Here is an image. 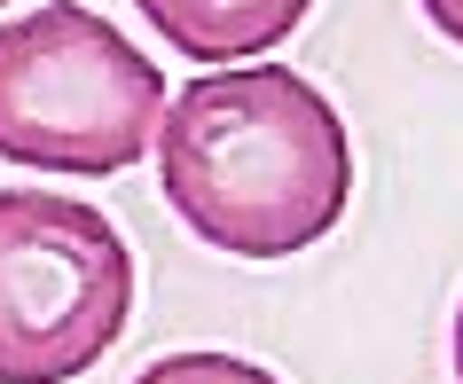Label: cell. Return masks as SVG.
Here are the masks:
<instances>
[{
	"label": "cell",
	"mask_w": 463,
	"mask_h": 384,
	"mask_svg": "<svg viewBox=\"0 0 463 384\" xmlns=\"http://www.w3.org/2000/svg\"><path fill=\"white\" fill-rule=\"evenodd\" d=\"M157 189L228 259H298L354 204V134L307 71H196L157 126Z\"/></svg>",
	"instance_id": "obj_1"
},
{
	"label": "cell",
	"mask_w": 463,
	"mask_h": 384,
	"mask_svg": "<svg viewBox=\"0 0 463 384\" xmlns=\"http://www.w3.org/2000/svg\"><path fill=\"white\" fill-rule=\"evenodd\" d=\"M165 126V71L87 0H48L0 24V157L32 173L142 165Z\"/></svg>",
	"instance_id": "obj_2"
},
{
	"label": "cell",
	"mask_w": 463,
	"mask_h": 384,
	"mask_svg": "<svg viewBox=\"0 0 463 384\" xmlns=\"http://www.w3.org/2000/svg\"><path fill=\"white\" fill-rule=\"evenodd\" d=\"M134 322V251L102 204L0 189V384H71Z\"/></svg>",
	"instance_id": "obj_3"
},
{
	"label": "cell",
	"mask_w": 463,
	"mask_h": 384,
	"mask_svg": "<svg viewBox=\"0 0 463 384\" xmlns=\"http://www.w3.org/2000/svg\"><path fill=\"white\" fill-rule=\"evenodd\" d=\"M157 40L173 55H189L204 71H228V63H260L307 24L315 0H134Z\"/></svg>",
	"instance_id": "obj_4"
},
{
	"label": "cell",
	"mask_w": 463,
	"mask_h": 384,
	"mask_svg": "<svg viewBox=\"0 0 463 384\" xmlns=\"http://www.w3.org/2000/svg\"><path fill=\"white\" fill-rule=\"evenodd\" d=\"M134 384H283V377L244 361V353H165V361H149Z\"/></svg>",
	"instance_id": "obj_5"
},
{
	"label": "cell",
	"mask_w": 463,
	"mask_h": 384,
	"mask_svg": "<svg viewBox=\"0 0 463 384\" xmlns=\"http://www.w3.org/2000/svg\"><path fill=\"white\" fill-rule=\"evenodd\" d=\"M416 8H424V24H432L439 40H456V48H463V0H416Z\"/></svg>",
	"instance_id": "obj_6"
},
{
	"label": "cell",
	"mask_w": 463,
	"mask_h": 384,
	"mask_svg": "<svg viewBox=\"0 0 463 384\" xmlns=\"http://www.w3.org/2000/svg\"><path fill=\"white\" fill-rule=\"evenodd\" d=\"M456 384H463V298H456Z\"/></svg>",
	"instance_id": "obj_7"
},
{
	"label": "cell",
	"mask_w": 463,
	"mask_h": 384,
	"mask_svg": "<svg viewBox=\"0 0 463 384\" xmlns=\"http://www.w3.org/2000/svg\"><path fill=\"white\" fill-rule=\"evenodd\" d=\"M0 8H16V0H0Z\"/></svg>",
	"instance_id": "obj_8"
}]
</instances>
